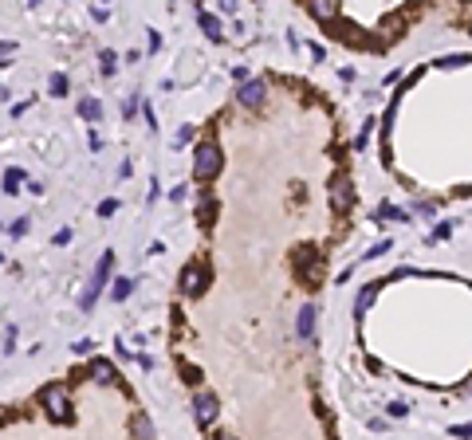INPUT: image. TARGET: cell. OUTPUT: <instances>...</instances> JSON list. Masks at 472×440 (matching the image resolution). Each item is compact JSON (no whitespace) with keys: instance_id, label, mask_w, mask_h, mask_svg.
<instances>
[{"instance_id":"obj_23","label":"cell","mask_w":472,"mask_h":440,"mask_svg":"<svg viewBox=\"0 0 472 440\" xmlns=\"http://www.w3.org/2000/svg\"><path fill=\"white\" fill-rule=\"evenodd\" d=\"M12 55H16V43H0V67H8Z\"/></svg>"},{"instance_id":"obj_22","label":"cell","mask_w":472,"mask_h":440,"mask_svg":"<svg viewBox=\"0 0 472 440\" xmlns=\"http://www.w3.org/2000/svg\"><path fill=\"white\" fill-rule=\"evenodd\" d=\"M393 248V244L390 240H382V244H374V248L370 252H366V256H362V260H378V256H386V252H390Z\"/></svg>"},{"instance_id":"obj_3","label":"cell","mask_w":472,"mask_h":440,"mask_svg":"<svg viewBox=\"0 0 472 440\" xmlns=\"http://www.w3.org/2000/svg\"><path fill=\"white\" fill-rule=\"evenodd\" d=\"M43 409H48V417L55 425H71V397L63 385H48L43 390Z\"/></svg>"},{"instance_id":"obj_11","label":"cell","mask_w":472,"mask_h":440,"mask_svg":"<svg viewBox=\"0 0 472 440\" xmlns=\"http://www.w3.org/2000/svg\"><path fill=\"white\" fill-rule=\"evenodd\" d=\"M24 181H28V173H24V170H4V193H8V197H16Z\"/></svg>"},{"instance_id":"obj_18","label":"cell","mask_w":472,"mask_h":440,"mask_svg":"<svg viewBox=\"0 0 472 440\" xmlns=\"http://www.w3.org/2000/svg\"><path fill=\"white\" fill-rule=\"evenodd\" d=\"M370 134H374V118H366V122H362V130H358V138H354V150H366Z\"/></svg>"},{"instance_id":"obj_30","label":"cell","mask_w":472,"mask_h":440,"mask_svg":"<svg viewBox=\"0 0 472 440\" xmlns=\"http://www.w3.org/2000/svg\"><path fill=\"white\" fill-rule=\"evenodd\" d=\"M142 110H146V126H150V130H158V122H154V106H150V102H146V106H142Z\"/></svg>"},{"instance_id":"obj_2","label":"cell","mask_w":472,"mask_h":440,"mask_svg":"<svg viewBox=\"0 0 472 440\" xmlns=\"http://www.w3.org/2000/svg\"><path fill=\"white\" fill-rule=\"evenodd\" d=\"M111 268H114V252H102L99 268L90 271L87 287H83V295H79V307H83V310H90V307H95V299H99V291L107 287V275H111Z\"/></svg>"},{"instance_id":"obj_10","label":"cell","mask_w":472,"mask_h":440,"mask_svg":"<svg viewBox=\"0 0 472 440\" xmlns=\"http://www.w3.org/2000/svg\"><path fill=\"white\" fill-rule=\"evenodd\" d=\"M197 24H201V32H205V36H209L213 43H221V40H224V32H221V20H217L213 12H201V16H197Z\"/></svg>"},{"instance_id":"obj_16","label":"cell","mask_w":472,"mask_h":440,"mask_svg":"<svg viewBox=\"0 0 472 440\" xmlns=\"http://www.w3.org/2000/svg\"><path fill=\"white\" fill-rule=\"evenodd\" d=\"M130 291H134V280H114V287H111V299H114V303L130 299Z\"/></svg>"},{"instance_id":"obj_26","label":"cell","mask_w":472,"mask_h":440,"mask_svg":"<svg viewBox=\"0 0 472 440\" xmlns=\"http://www.w3.org/2000/svg\"><path fill=\"white\" fill-rule=\"evenodd\" d=\"M90 346H95V342H90V338H79V342H71V350H75V354H90Z\"/></svg>"},{"instance_id":"obj_32","label":"cell","mask_w":472,"mask_h":440,"mask_svg":"<svg viewBox=\"0 0 472 440\" xmlns=\"http://www.w3.org/2000/svg\"><path fill=\"white\" fill-rule=\"evenodd\" d=\"M221 8H224V12H232V8H236V0H221Z\"/></svg>"},{"instance_id":"obj_35","label":"cell","mask_w":472,"mask_h":440,"mask_svg":"<svg viewBox=\"0 0 472 440\" xmlns=\"http://www.w3.org/2000/svg\"><path fill=\"white\" fill-rule=\"evenodd\" d=\"M468 32H472V24H468Z\"/></svg>"},{"instance_id":"obj_27","label":"cell","mask_w":472,"mask_h":440,"mask_svg":"<svg viewBox=\"0 0 472 440\" xmlns=\"http://www.w3.org/2000/svg\"><path fill=\"white\" fill-rule=\"evenodd\" d=\"M8 232H12V236H24V232H28V220H12Z\"/></svg>"},{"instance_id":"obj_20","label":"cell","mask_w":472,"mask_h":440,"mask_svg":"<svg viewBox=\"0 0 472 440\" xmlns=\"http://www.w3.org/2000/svg\"><path fill=\"white\" fill-rule=\"evenodd\" d=\"M378 220H402V224H405L410 216H405L402 209H393V205H382V209H378Z\"/></svg>"},{"instance_id":"obj_5","label":"cell","mask_w":472,"mask_h":440,"mask_svg":"<svg viewBox=\"0 0 472 440\" xmlns=\"http://www.w3.org/2000/svg\"><path fill=\"white\" fill-rule=\"evenodd\" d=\"M264 99H268V83H260V79H244L241 87H236V102L248 106V110H260Z\"/></svg>"},{"instance_id":"obj_34","label":"cell","mask_w":472,"mask_h":440,"mask_svg":"<svg viewBox=\"0 0 472 440\" xmlns=\"http://www.w3.org/2000/svg\"><path fill=\"white\" fill-rule=\"evenodd\" d=\"M0 263H4V256H0Z\"/></svg>"},{"instance_id":"obj_19","label":"cell","mask_w":472,"mask_h":440,"mask_svg":"<svg viewBox=\"0 0 472 440\" xmlns=\"http://www.w3.org/2000/svg\"><path fill=\"white\" fill-rule=\"evenodd\" d=\"M99 67H102V75H114V71H119V55H114V51H102L99 55Z\"/></svg>"},{"instance_id":"obj_29","label":"cell","mask_w":472,"mask_h":440,"mask_svg":"<svg viewBox=\"0 0 472 440\" xmlns=\"http://www.w3.org/2000/svg\"><path fill=\"white\" fill-rule=\"evenodd\" d=\"M452 436H472V420L468 425H452Z\"/></svg>"},{"instance_id":"obj_14","label":"cell","mask_w":472,"mask_h":440,"mask_svg":"<svg viewBox=\"0 0 472 440\" xmlns=\"http://www.w3.org/2000/svg\"><path fill=\"white\" fill-rule=\"evenodd\" d=\"M295 268H299V275H311V271H315V252H311V248H299V256H295Z\"/></svg>"},{"instance_id":"obj_1","label":"cell","mask_w":472,"mask_h":440,"mask_svg":"<svg viewBox=\"0 0 472 440\" xmlns=\"http://www.w3.org/2000/svg\"><path fill=\"white\" fill-rule=\"evenodd\" d=\"M224 158H221V146L217 142H201L197 150H193V177L197 181H213L221 173Z\"/></svg>"},{"instance_id":"obj_33","label":"cell","mask_w":472,"mask_h":440,"mask_svg":"<svg viewBox=\"0 0 472 440\" xmlns=\"http://www.w3.org/2000/svg\"><path fill=\"white\" fill-rule=\"evenodd\" d=\"M189 4H201V0H189Z\"/></svg>"},{"instance_id":"obj_4","label":"cell","mask_w":472,"mask_h":440,"mask_svg":"<svg viewBox=\"0 0 472 440\" xmlns=\"http://www.w3.org/2000/svg\"><path fill=\"white\" fill-rule=\"evenodd\" d=\"M327 200H331V212H351L354 209V181L335 177L331 189H327Z\"/></svg>"},{"instance_id":"obj_13","label":"cell","mask_w":472,"mask_h":440,"mask_svg":"<svg viewBox=\"0 0 472 440\" xmlns=\"http://www.w3.org/2000/svg\"><path fill=\"white\" fill-rule=\"evenodd\" d=\"M374 299H378V287H366V291H358V299H354V315H366V310L374 307Z\"/></svg>"},{"instance_id":"obj_17","label":"cell","mask_w":472,"mask_h":440,"mask_svg":"<svg viewBox=\"0 0 472 440\" xmlns=\"http://www.w3.org/2000/svg\"><path fill=\"white\" fill-rule=\"evenodd\" d=\"M48 87H51V95H55V99H60V95H67V75H63V71H55V75L48 79Z\"/></svg>"},{"instance_id":"obj_6","label":"cell","mask_w":472,"mask_h":440,"mask_svg":"<svg viewBox=\"0 0 472 440\" xmlns=\"http://www.w3.org/2000/svg\"><path fill=\"white\" fill-rule=\"evenodd\" d=\"M205 283H209V268H201V263H185V271H181V291H185L189 299L201 295Z\"/></svg>"},{"instance_id":"obj_15","label":"cell","mask_w":472,"mask_h":440,"mask_svg":"<svg viewBox=\"0 0 472 440\" xmlns=\"http://www.w3.org/2000/svg\"><path fill=\"white\" fill-rule=\"evenodd\" d=\"M79 114H83L87 122H99V118H102V106H99L95 99H79Z\"/></svg>"},{"instance_id":"obj_8","label":"cell","mask_w":472,"mask_h":440,"mask_svg":"<svg viewBox=\"0 0 472 440\" xmlns=\"http://www.w3.org/2000/svg\"><path fill=\"white\" fill-rule=\"evenodd\" d=\"M295 338H299V342L315 338V307H311V303H303L299 315H295Z\"/></svg>"},{"instance_id":"obj_21","label":"cell","mask_w":472,"mask_h":440,"mask_svg":"<svg viewBox=\"0 0 472 440\" xmlns=\"http://www.w3.org/2000/svg\"><path fill=\"white\" fill-rule=\"evenodd\" d=\"M134 432H138V436H154V420L150 417H138V420H134Z\"/></svg>"},{"instance_id":"obj_28","label":"cell","mask_w":472,"mask_h":440,"mask_svg":"<svg viewBox=\"0 0 472 440\" xmlns=\"http://www.w3.org/2000/svg\"><path fill=\"white\" fill-rule=\"evenodd\" d=\"M405 413H410V405H405V401H393V405H390V417H405Z\"/></svg>"},{"instance_id":"obj_31","label":"cell","mask_w":472,"mask_h":440,"mask_svg":"<svg viewBox=\"0 0 472 440\" xmlns=\"http://www.w3.org/2000/svg\"><path fill=\"white\" fill-rule=\"evenodd\" d=\"M181 378H185V381H193V385H197V381H201V373L193 370V366H185V373H181Z\"/></svg>"},{"instance_id":"obj_9","label":"cell","mask_w":472,"mask_h":440,"mask_svg":"<svg viewBox=\"0 0 472 440\" xmlns=\"http://www.w3.org/2000/svg\"><path fill=\"white\" fill-rule=\"evenodd\" d=\"M307 12H311L315 20L331 24L335 16H339V0H307Z\"/></svg>"},{"instance_id":"obj_12","label":"cell","mask_w":472,"mask_h":440,"mask_svg":"<svg viewBox=\"0 0 472 440\" xmlns=\"http://www.w3.org/2000/svg\"><path fill=\"white\" fill-rule=\"evenodd\" d=\"M90 378L95 381H114V366L107 358H95L90 362Z\"/></svg>"},{"instance_id":"obj_24","label":"cell","mask_w":472,"mask_h":440,"mask_svg":"<svg viewBox=\"0 0 472 440\" xmlns=\"http://www.w3.org/2000/svg\"><path fill=\"white\" fill-rule=\"evenodd\" d=\"M114 212H119V200H102V205H99V216H114Z\"/></svg>"},{"instance_id":"obj_25","label":"cell","mask_w":472,"mask_h":440,"mask_svg":"<svg viewBox=\"0 0 472 440\" xmlns=\"http://www.w3.org/2000/svg\"><path fill=\"white\" fill-rule=\"evenodd\" d=\"M197 212H201V224H213V200H201V209Z\"/></svg>"},{"instance_id":"obj_7","label":"cell","mask_w":472,"mask_h":440,"mask_svg":"<svg viewBox=\"0 0 472 440\" xmlns=\"http://www.w3.org/2000/svg\"><path fill=\"white\" fill-rule=\"evenodd\" d=\"M217 413H221V405H217L213 393H197V397H193V420H197L201 429H209L213 420H217Z\"/></svg>"}]
</instances>
